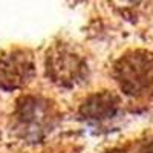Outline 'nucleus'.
Segmentation results:
<instances>
[{"instance_id":"obj_3","label":"nucleus","mask_w":153,"mask_h":153,"mask_svg":"<svg viewBox=\"0 0 153 153\" xmlns=\"http://www.w3.org/2000/svg\"><path fill=\"white\" fill-rule=\"evenodd\" d=\"M46 76L63 89H72L87 81L89 68L86 60L68 43H55L46 51Z\"/></svg>"},{"instance_id":"obj_2","label":"nucleus","mask_w":153,"mask_h":153,"mask_svg":"<svg viewBox=\"0 0 153 153\" xmlns=\"http://www.w3.org/2000/svg\"><path fill=\"white\" fill-rule=\"evenodd\" d=\"M112 75L126 95L146 94L153 86V54L147 49L127 51L115 61Z\"/></svg>"},{"instance_id":"obj_1","label":"nucleus","mask_w":153,"mask_h":153,"mask_svg":"<svg viewBox=\"0 0 153 153\" xmlns=\"http://www.w3.org/2000/svg\"><path fill=\"white\" fill-rule=\"evenodd\" d=\"M57 118V109L52 101L34 95L20 97L12 113L16 132L32 143H40L43 136L52 130Z\"/></svg>"},{"instance_id":"obj_5","label":"nucleus","mask_w":153,"mask_h":153,"mask_svg":"<svg viewBox=\"0 0 153 153\" xmlns=\"http://www.w3.org/2000/svg\"><path fill=\"white\" fill-rule=\"evenodd\" d=\"M121 100L110 91H101L89 95L80 104L78 113L87 121H106L113 118L120 110Z\"/></svg>"},{"instance_id":"obj_7","label":"nucleus","mask_w":153,"mask_h":153,"mask_svg":"<svg viewBox=\"0 0 153 153\" xmlns=\"http://www.w3.org/2000/svg\"><path fill=\"white\" fill-rule=\"evenodd\" d=\"M106 153H120V150H110V152H106Z\"/></svg>"},{"instance_id":"obj_4","label":"nucleus","mask_w":153,"mask_h":153,"mask_svg":"<svg viewBox=\"0 0 153 153\" xmlns=\"http://www.w3.org/2000/svg\"><path fill=\"white\" fill-rule=\"evenodd\" d=\"M35 76L34 55L28 49H9L0 54V89L5 92L26 87Z\"/></svg>"},{"instance_id":"obj_6","label":"nucleus","mask_w":153,"mask_h":153,"mask_svg":"<svg viewBox=\"0 0 153 153\" xmlns=\"http://www.w3.org/2000/svg\"><path fill=\"white\" fill-rule=\"evenodd\" d=\"M143 153H153V139H152V141H149V143L144 146Z\"/></svg>"}]
</instances>
